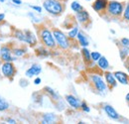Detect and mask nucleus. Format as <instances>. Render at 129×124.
<instances>
[{
  "instance_id": "nucleus-1",
  "label": "nucleus",
  "mask_w": 129,
  "mask_h": 124,
  "mask_svg": "<svg viewBox=\"0 0 129 124\" xmlns=\"http://www.w3.org/2000/svg\"><path fill=\"white\" fill-rule=\"evenodd\" d=\"M36 31H37L36 34L38 36L39 43L41 45L47 47L50 50L58 49L55 38H54V35H53V31L48 25H46L44 23L36 25Z\"/></svg>"
},
{
  "instance_id": "nucleus-2",
  "label": "nucleus",
  "mask_w": 129,
  "mask_h": 124,
  "mask_svg": "<svg viewBox=\"0 0 129 124\" xmlns=\"http://www.w3.org/2000/svg\"><path fill=\"white\" fill-rule=\"evenodd\" d=\"M88 81L90 86L92 87V89L94 90V92L99 94V95H106L109 88L103 78V75L99 74V73H90L88 74Z\"/></svg>"
},
{
  "instance_id": "nucleus-3",
  "label": "nucleus",
  "mask_w": 129,
  "mask_h": 124,
  "mask_svg": "<svg viewBox=\"0 0 129 124\" xmlns=\"http://www.w3.org/2000/svg\"><path fill=\"white\" fill-rule=\"evenodd\" d=\"M43 9L53 17H60L66 11V0H44Z\"/></svg>"
},
{
  "instance_id": "nucleus-4",
  "label": "nucleus",
  "mask_w": 129,
  "mask_h": 124,
  "mask_svg": "<svg viewBox=\"0 0 129 124\" xmlns=\"http://www.w3.org/2000/svg\"><path fill=\"white\" fill-rule=\"evenodd\" d=\"M53 35L57 44V48L61 51H69L73 47V41H71L68 37V35L64 33L62 29L53 27L52 28Z\"/></svg>"
},
{
  "instance_id": "nucleus-5",
  "label": "nucleus",
  "mask_w": 129,
  "mask_h": 124,
  "mask_svg": "<svg viewBox=\"0 0 129 124\" xmlns=\"http://www.w3.org/2000/svg\"><path fill=\"white\" fill-rule=\"evenodd\" d=\"M124 6H125V2L119 0H108L107 8L105 14L103 16H106L109 19H121Z\"/></svg>"
},
{
  "instance_id": "nucleus-6",
  "label": "nucleus",
  "mask_w": 129,
  "mask_h": 124,
  "mask_svg": "<svg viewBox=\"0 0 129 124\" xmlns=\"http://www.w3.org/2000/svg\"><path fill=\"white\" fill-rule=\"evenodd\" d=\"M0 72L3 78L12 81L17 75V68L14 62H2L0 64Z\"/></svg>"
},
{
  "instance_id": "nucleus-7",
  "label": "nucleus",
  "mask_w": 129,
  "mask_h": 124,
  "mask_svg": "<svg viewBox=\"0 0 129 124\" xmlns=\"http://www.w3.org/2000/svg\"><path fill=\"white\" fill-rule=\"evenodd\" d=\"M101 109L104 112V114L112 121H116V122H122L125 119L122 117V115L115 109V107L109 104V103H103L101 105Z\"/></svg>"
},
{
  "instance_id": "nucleus-8",
  "label": "nucleus",
  "mask_w": 129,
  "mask_h": 124,
  "mask_svg": "<svg viewBox=\"0 0 129 124\" xmlns=\"http://www.w3.org/2000/svg\"><path fill=\"white\" fill-rule=\"evenodd\" d=\"M13 43L3 44L0 48V60L1 62H15L16 57L13 56Z\"/></svg>"
},
{
  "instance_id": "nucleus-9",
  "label": "nucleus",
  "mask_w": 129,
  "mask_h": 124,
  "mask_svg": "<svg viewBox=\"0 0 129 124\" xmlns=\"http://www.w3.org/2000/svg\"><path fill=\"white\" fill-rule=\"evenodd\" d=\"M75 19H76V21H77L78 24L83 26L84 28H87V27L91 24V17H90V14H89L88 11L85 10V9H82L81 11L75 13Z\"/></svg>"
},
{
  "instance_id": "nucleus-10",
  "label": "nucleus",
  "mask_w": 129,
  "mask_h": 124,
  "mask_svg": "<svg viewBox=\"0 0 129 124\" xmlns=\"http://www.w3.org/2000/svg\"><path fill=\"white\" fill-rule=\"evenodd\" d=\"M39 121L42 124H54L60 122L61 118L58 114H56L54 112H45V113L41 114Z\"/></svg>"
},
{
  "instance_id": "nucleus-11",
  "label": "nucleus",
  "mask_w": 129,
  "mask_h": 124,
  "mask_svg": "<svg viewBox=\"0 0 129 124\" xmlns=\"http://www.w3.org/2000/svg\"><path fill=\"white\" fill-rule=\"evenodd\" d=\"M64 101H66V103L72 109H74V110H80L81 100L78 96H76V95H74L72 93H68V94L64 95Z\"/></svg>"
},
{
  "instance_id": "nucleus-12",
  "label": "nucleus",
  "mask_w": 129,
  "mask_h": 124,
  "mask_svg": "<svg viewBox=\"0 0 129 124\" xmlns=\"http://www.w3.org/2000/svg\"><path fill=\"white\" fill-rule=\"evenodd\" d=\"M42 72H43L42 66L40 64H38V63H34L25 71V76H26V78H32L40 76Z\"/></svg>"
},
{
  "instance_id": "nucleus-13",
  "label": "nucleus",
  "mask_w": 129,
  "mask_h": 124,
  "mask_svg": "<svg viewBox=\"0 0 129 124\" xmlns=\"http://www.w3.org/2000/svg\"><path fill=\"white\" fill-rule=\"evenodd\" d=\"M102 75H103V78H104V80H105V82H106V84H107V86H108V88H109V91H111L115 87H117L118 82H117L116 78L114 77L113 72H110V71L108 70V71L103 72Z\"/></svg>"
},
{
  "instance_id": "nucleus-14",
  "label": "nucleus",
  "mask_w": 129,
  "mask_h": 124,
  "mask_svg": "<svg viewBox=\"0 0 129 124\" xmlns=\"http://www.w3.org/2000/svg\"><path fill=\"white\" fill-rule=\"evenodd\" d=\"M107 4H108V0H94L91 4V8L97 14L103 16L105 14Z\"/></svg>"
},
{
  "instance_id": "nucleus-15",
  "label": "nucleus",
  "mask_w": 129,
  "mask_h": 124,
  "mask_svg": "<svg viewBox=\"0 0 129 124\" xmlns=\"http://www.w3.org/2000/svg\"><path fill=\"white\" fill-rule=\"evenodd\" d=\"M34 52H35V55L40 59H48L50 57H52V50H50L49 48L43 45H40V46L37 45L34 48Z\"/></svg>"
},
{
  "instance_id": "nucleus-16",
  "label": "nucleus",
  "mask_w": 129,
  "mask_h": 124,
  "mask_svg": "<svg viewBox=\"0 0 129 124\" xmlns=\"http://www.w3.org/2000/svg\"><path fill=\"white\" fill-rule=\"evenodd\" d=\"M42 91H43V93H44L45 95H47L49 98L53 101V103L56 102V101H58V100H60V99H62L60 93L58 92L56 89H54L53 87L49 86V85L44 86V88L42 89Z\"/></svg>"
},
{
  "instance_id": "nucleus-17",
  "label": "nucleus",
  "mask_w": 129,
  "mask_h": 124,
  "mask_svg": "<svg viewBox=\"0 0 129 124\" xmlns=\"http://www.w3.org/2000/svg\"><path fill=\"white\" fill-rule=\"evenodd\" d=\"M24 31L26 33V45L30 48H35L39 43L37 34H35L34 32L29 29H25Z\"/></svg>"
},
{
  "instance_id": "nucleus-18",
  "label": "nucleus",
  "mask_w": 129,
  "mask_h": 124,
  "mask_svg": "<svg viewBox=\"0 0 129 124\" xmlns=\"http://www.w3.org/2000/svg\"><path fill=\"white\" fill-rule=\"evenodd\" d=\"M13 56L18 58H24L28 54V46L25 44H20V45H14L13 46Z\"/></svg>"
},
{
  "instance_id": "nucleus-19",
  "label": "nucleus",
  "mask_w": 129,
  "mask_h": 124,
  "mask_svg": "<svg viewBox=\"0 0 129 124\" xmlns=\"http://www.w3.org/2000/svg\"><path fill=\"white\" fill-rule=\"evenodd\" d=\"M114 77L117 82L122 85H129V75L124 71H115L113 72Z\"/></svg>"
},
{
  "instance_id": "nucleus-20",
  "label": "nucleus",
  "mask_w": 129,
  "mask_h": 124,
  "mask_svg": "<svg viewBox=\"0 0 129 124\" xmlns=\"http://www.w3.org/2000/svg\"><path fill=\"white\" fill-rule=\"evenodd\" d=\"M90 52L91 51L88 50V47L81 48V58H82V61L84 63V65L87 66L88 68L94 66V63L92 62L91 57H90Z\"/></svg>"
},
{
  "instance_id": "nucleus-21",
  "label": "nucleus",
  "mask_w": 129,
  "mask_h": 124,
  "mask_svg": "<svg viewBox=\"0 0 129 124\" xmlns=\"http://www.w3.org/2000/svg\"><path fill=\"white\" fill-rule=\"evenodd\" d=\"M96 68L101 72H105V71H108L110 69V64H109V61L107 60V58L105 56H101V58L97 61L96 63Z\"/></svg>"
},
{
  "instance_id": "nucleus-22",
  "label": "nucleus",
  "mask_w": 129,
  "mask_h": 124,
  "mask_svg": "<svg viewBox=\"0 0 129 124\" xmlns=\"http://www.w3.org/2000/svg\"><path fill=\"white\" fill-rule=\"evenodd\" d=\"M76 41L78 42V45H79V47H81V48H85V47L89 46V40H88L86 34L83 31L79 32Z\"/></svg>"
},
{
  "instance_id": "nucleus-23",
  "label": "nucleus",
  "mask_w": 129,
  "mask_h": 124,
  "mask_svg": "<svg viewBox=\"0 0 129 124\" xmlns=\"http://www.w3.org/2000/svg\"><path fill=\"white\" fill-rule=\"evenodd\" d=\"M12 36H13V38H14L15 40H17L19 43L26 45V33H25L24 30L15 28V29H13Z\"/></svg>"
},
{
  "instance_id": "nucleus-24",
  "label": "nucleus",
  "mask_w": 129,
  "mask_h": 124,
  "mask_svg": "<svg viewBox=\"0 0 129 124\" xmlns=\"http://www.w3.org/2000/svg\"><path fill=\"white\" fill-rule=\"evenodd\" d=\"M81 31V29H80V26L78 25V24H76V25H74L69 31L67 33V35H68V37H69V39L71 40V41H76V39H77V36H78V34H79V32Z\"/></svg>"
},
{
  "instance_id": "nucleus-25",
  "label": "nucleus",
  "mask_w": 129,
  "mask_h": 124,
  "mask_svg": "<svg viewBox=\"0 0 129 124\" xmlns=\"http://www.w3.org/2000/svg\"><path fill=\"white\" fill-rule=\"evenodd\" d=\"M10 108H11L10 102L5 97H3L2 95H0V112L1 113L7 112V111L10 110Z\"/></svg>"
},
{
  "instance_id": "nucleus-26",
  "label": "nucleus",
  "mask_w": 129,
  "mask_h": 124,
  "mask_svg": "<svg viewBox=\"0 0 129 124\" xmlns=\"http://www.w3.org/2000/svg\"><path fill=\"white\" fill-rule=\"evenodd\" d=\"M116 46L118 47V53L121 61L124 62L126 59L129 58V47H123L120 45H116Z\"/></svg>"
},
{
  "instance_id": "nucleus-27",
  "label": "nucleus",
  "mask_w": 129,
  "mask_h": 124,
  "mask_svg": "<svg viewBox=\"0 0 129 124\" xmlns=\"http://www.w3.org/2000/svg\"><path fill=\"white\" fill-rule=\"evenodd\" d=\"M27 16L31 19V21H32L33 23L35 24V25H39V24H42V18H39L38 17V13H36V12H28L27 13Z\"/></svg>"
},
{
  "instance_id": "nucleus-28",
  "label": "nucleus",
  "mask_w": 129,
  "mask_h": 124,
  "mask_svg": "<svg viewBox=\"0 0 129 124\" xmlns=\"http://www.w3.org/2000/svg\"><path fill=\"white\" fill-rule=\"evenodd\" d=\"M71 9H72V11H73L74 13H77V12L81 11V10L84 9V8H83V6L81 4L80 1L75 0V1H73V2L71 3Z\"/></svg>"
},
{
  "instance_id": "nucleus-29",
  "label": "nucleus",
  "mask_w": 129,
  "mask_h": 124,
  "mask_svg": "<svg viewBox=\"0 0 129 124\" xmlns=\"http://www.w3.org/2000/svg\"><path fill=\"white\" fill-rule=\"evenodd\" d=\"M43 91L42 93L40 92H34L32 94V97H33V101L39 105H42L43 104Z\"/></svg>"
},
{
  "instance_id": "nucleus-30",
  "label": "nucleus",
  "mask_w": 129,
  "mask_h": 124,
  "mask_svg": "<svg viewBox=\"0 0 129 124\" xmlns=\"http://www.w3.org/2000/svg\"><path fill=\"white\" fill-rule=\"evenodd\" d=\"M121 19H122L123 22H126V23L129 22V1L125 3L124 10H123V14H122Z\"/></svg>"
},
{
  "instance_id": "nucleus-31",
  "label": "nucleus",
  "mask_w": 129,
  "mask_h": 124,
  "mask_svg": "<svg viewBox=\"0 0 129 124\" xmlns=\"http://www.w3.org/2000/svg\"><path fill=\"white\" fill-rule=\"evenodd\" d=\"M101 53L98 52V51H92L90 52V57H91V60L93 63H96L100 58H101Z\"/></svg>"
},
{
  "instance_id": "nucleus-32",
  "label": "nucleus",
  "mask_w": 129,
  "mask_h": 124,
  "mask_svg": "<svg viewBox=\"0 0 129 124\" xmlns=\"http://www.w3.org/2000/svg\"><path fill=\"white\" fill-rule=\"evenodd\" d=\"M80 110H81L82 112H84V113H89L90 112V106L87 104V102L86 101H84V100H82L81 103V108Z\"/></svg>"
},
{
  "instance_id": "nucleus-33",
  "label": "nucleus",
  "mask_w": 129,
  "mask_h": 124,
  "mask_svg": "<svg viewBox=\"0 0 129 124\" xmlns=\"http://www.w3.org/2000/svg\"><path fill=\"white\" fill-rule=\"evenodd\" d=\"M116 45H120L123 47H129V38L128 37H122L116 42Z\"/></svg>"
},
{
  "instance_id": "nucleus-34",
  "label": "nucleus",
  "mask_w": 129,
  "mask_h": 124,
  "mask_svg": "<svg viewBox=\"0 0 129 124\" xmlns=\"http://www.w3.org/2000/svg\"><path fill=\"white\" fill-rule=\"evenodd\" d=\"M29 85V80L27 79V78H20L19 80V86L22 87V88H25Z\"/></svg>"
},
{
  "instance_id": "nucleus-35",
  "label": "nucleus",
  "mask_w": 129,
  "mask_h": 124,
  "mask_svg": "<svg viewBox=\"0 0 129 124\" xmlns=\"http://www.w3.org/2000/svg\"><path fill=\"white\" fill-rule=\"evenodd\" d=\"M29 7L32 9L34 12H36L38 14H42V12H43V7L42 6H39V5H29Z\"/></svg>"
},
{
  "instance_id": "nucleus-36",
  "label": "nucleus",
  "mask_w": 129,
  "mask_h": 124,
  "mask_svg": "<svg viewBox=\"0 0 129 124\" xmlns=\"http://www.w3.org/2000/svg\"><path fill=\"white\" fill-rule=\"evenodd\" d=\"M4 121H5L6 123H9V124H16L17 123L16 119L13 118V117H11V116H8V117L4 118Z\"/></svg>"
},
{
  "instance_id": "nucleus-37",
  "label": "nucleus",
  "mask_w": 129,
  "mask_h": 124,
  "mask_svg": "<svg viewBox=\"0 0 129 124\" xmlns=\"http://www.w3.org/2000/svg\"><path fill=\"white\" fill-rule=\"evenodd\" d=\"M33 82H34L35 85H39V84L42 83V78H40L39 76H38V77H35V78H34V80H33Z\"/></svg>"
},
{
  "instance_id": "nucleus-38",
  "label": "nucleus",
  "mask_w": 129,
  "mask_h": 124,
  "mask_svg": "<svg viewBox=\"0 0 129 124\" xmlns=\"http://www.w3.org/2000/svg\"><path fill=\"white\" fill-rule=\"evenodd\" d=\"M124 67H125V69H126V73L129 75V58L124 61Z\"/></svg>"
},
{
  "instance_id": "nucleus-39",
  "label": "nucleus",
  "mask_w": 129,
  "mask_h": 124,
  "mask_svg": "<svg viewBox=\"0 0 129 124\" xmlns=\"http://www.w3.org/2000/svg\"><path fill=\"white\" fill-rule=\"evenodd\" d=\"M11 2H12V4L13 5H16V6H20V5H22V0H11Z\"/></svg>"
},
{
  "instance_id": "nucleus-40",
  "label": "nucleus",
  "mask_w": 129,
  "mask_h": 124,
  "mask_svg": "<svg viewBox=\"0 0 129 124\" xmlns=\"http://www.w3.org/2000/svg\"><path fill=\"white\" fill-rule=\"evenodd\" d=\"M5 17H6L5 13H0V23H2L5 20Z\"/></svg>"
},
{
  "instance_id": "nucleus-41",
  "label": "nucleus",
  "mask_w": 129,
  "mask_h": 124,
  "mask_svg": "<svg viewBox=\"0 0 129 124\" xmlns=\"http://www.w3.org/2000/svg\"><path fill=\"white\" fill-rule=\"evenodd\" d=\"M125 101H126V103L129 105V91L125 94Z\"/></svg>"
},
{
  "instance_id": "nucleus-42",
  "label": "nucleus",
  "mask_w": 129,
  "mask_h": 124,
  "mask_svg": "<svg viewBox=\"0 0 129 124\" xmlns=\"http://www.w3.org/2000/svg\"><path fill=\"white\" fill-rule=\"evenodd\" d=\"M109 31H110V33H111L112 35H115V34H116V32H115V30H113V29H110Z\"/></svg>"
},
{
  "instance_id": "nucleus-43",
  "label": "nucleus",
  "mask_w": 129,
  "mask_h": 124,
  "mask_svg": "<svg viewBox=\"0 0 129 124\" xmlns=\"http://www.w3.org/2000/svg\"><path fill=\"white\" fill-rule=\"evenodd\" d=\"M6 1H8V0H0V4H3V3H5Z\"/></svg>"
},
{
  "instance_id": "nucleus-44",
  "label": "nucleus",
  "mask_w": 129,
  "mask_h": 124,
  "mask_svg": "<svg viewBox=\"0 0 129 124\" xmlns=\"http://www.w3.org/2000/svg\"><path fill=\"white\" fill-rule=\"evenodd\" d=\"M0 48H1V46H0ZM1 63H2V62H1V60H0V64H1Z\"/></svg>"
},
{
  "instance_id": "nucleus-45",
  "label": "nucleus",
  "mask_w": 129,
  "mask_h": 124,
  "mask_svg": "<svg viewBox=\"0 0 129 124\" xmlns=\"http://www.w3.org/2000/svg\"><path fill=\"white\" fill-rule=\"evenodd\" d=\"M86 1H91V0H86Z\"/></svg>"
},
{
  "instance_id": "nucleus-46",
  "label": "nucleus",
  "mask_w": 129,
  "mask_h": 124,
  "mask_svg": "<svg viewBox=\"0 0 129 124\" xmlns=\"http://www.w3.org/2000/svg\"><path fill=\"white\" fill-rule=\"evenodd\" d=\"M128 26H129V22H128Z\"/></svg>"
},
{
  "instance_id": "nucleus-47",
  "label": "nucleus",
  "mask_w": 129,
  "mask_h": 124,
  "mask_svg": "<svg viewBox=\"0 0 129 124\" xmlns=\"http://www.w3.org/2000/svg\"><path fill=\"white\" fill-rule=\"evenodd\" d=\"M0 40H1V39H0Z\"/></svg>"
}]
</instances>
